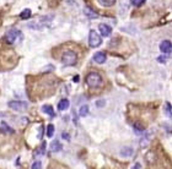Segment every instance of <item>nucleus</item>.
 I'll list each match as a JSON object with an SVG mask.
<instances>
[{"label": "nucleus", "mask_w": 172, "mask_h": 169, "mask_svg": "<svg viewBox=\"0 0 172 169\" xmlns=\"http://www.w3.org/2000/svg\"><path fill=\"white\" fill-rule=\"evenodd\" d=\"M86 83L91 88H97V87H100L102 85V77L97 72H90L86 76Z\"/></svg>", "instance_id": "nucleus-1"}, {"label": "nucleus", "mask_w": 172, "mask_h": 169, "mask_svg": "<svg viewBox=\"0 0 172 169\" xmlns=\"http://www.w3.org/2000/svg\"><path fill=\"white\" fill-rule=\"evenodd\" d=\"M76 62H78V55H76V53L73 50L65 52L63 54V57H61V63L65 66H73L76 64Z\"/></svg>", "instance_id": "nucleus-2"}, {"label": "nucleus", "mask_w": 172, "mask_h": 169, "mask_svg": "<svg viewBox=\"0 0 172 169\" xmlns=\"http://www.w3.org/2000/svg\"><path fill=\"white\" fill-rule=\"evenodd\" d=\"M102 43V38L96 31H91L90 35H88V44H90L91 48H97Z\"/></svg>", "instance_id": "nucleus-3"}, {"label": "nucleus", "mask_w": 172, "mask_h": 169, "mask_svg": "<svg viewBox=\"0 0 172 169\" xmlns=\"http://www.w3.org/2000/svg\"><path fill=\"white\" fill-rule=\"evenodd\" d=\"M8 105L16 112H25L29 108V104L26 102H21V100H11V102H9Z\"/></svg>", "instance_id": "nucleus-4"}, {"label": "nucleus", "mask_w": 172, "mask_h": 169, "mask_svg": "<svg viewBox=\"0 0 172 169\" xmlns=\"http://www.w3.org/2000/svg\"><path fill=\"white\" fill-rule=\"evenodd\" d=\"M17 37H21V32L17 31V30H11V31H9L8 33H6L5 40H6V43L12 44V43H15V42H16Z\"/></svg>", "instance_id": "nucleus-5"}, {"label": "nucleus", "mask_w": 172, "mask_h": 169, "mask_svg": "<svg viewBox=\"0 0 172 169\" xmlns=\"http://www.w3.org/2000/svg\"><path fill=\"white\" fill-rule=\"evenodd\" d=\"M111 32H112V28L108 25H105V23H101L100 25V33H101L102 37L109 36V35H111Z\"/></svg>", "instance_id": "nucleus-6"}, {"label": "nucleus", "mask_w": 172, "mask_h": 169, "mask_svg": "<svg viewBox=\"0 0 172 169\" xmlns=\"http://www.w3.org/2000/svg\"><path fill=\"white\" fill-rule=\"evenodd\" d=\"M160 49H161V52L165 53V54L171 53V49H172L171 42H170V40H163V42H161V44H160Z\"/></svg>", "instance_id": "nucleus-7"}, {"label": "nucleus", "mask_w": 172, "mask_h": 169, "mask_svg": "<svg viewBox=\"0 0 172 169\" xmlns=\"http://www.w3.org/2000/svg\"><path fill=\"white\" fill-rule=\"evenodd\" d=\"M106 59H107V57H106V54L105 53H102V52H98V53H96L95 55H93V60L97 64H103L106 62Z\"/></svg>", "instance_id": "nucleus-8"}, {"label": "nucleus", "mask_w": 172, "mask_h": 169, "mask_svg": "<svg viewBox=\"0 0 172 169\" xmlns=\"http://www.w3.org/2000/svg\"><path fill=\"white\" fill-rule=\"evenodd\" d=\"M0 132L4 134V135H8V134H14L15 131H14L12 127H10L8 124L4 123V121H3V123L0 124Z\"/></svg>", "instance_id": "nucleus-9"}, {"label": "nucleus", "mask_w": 172, "mask_h": 169, "mask_svg": "<svg viewBox=\"0 0 172 169\" xmlns=\"http://www.w3.org/2000/svg\"><path fill=\"white\" fill-rule=\"evenodd\" d=\"M133 154H134V150L132 147H129V146L123 147L121 150V156L122 157H132Z\"/></svg>", "instance_id": "nucleus-10"}, {"label": "nucleus", "mask_w": 172, "mask_h": 169, "mask_svg": "<svg viewBox=\"0 0 172 169\" xmlns=\"http://www.w3.org/2000/svg\"><path fill=\"white\" fill-rule=\"evenodd\" d=\"M51 150L53 152H59L60 150H63V146H61V144L59 142L58 140H54L53 142L51 144Z\"/></svg>", "instance_id": "nucleus-11"}, {"label": "nucleus", "mask_w": 172, "mask_h": 169, "mask_svg": "<svg viewBox=\"0 0 172 169\" xmlns=\"http://www.w3.org/2000/svg\"><path fill=\"white\" fill-rule=\"evenodd\" d=\"M42 112L46 113V114H48V115H51V117H56V113H54L52 105H48V104L43 105L42 107Z\"/></svg>", "instance_id": "nucleus-12"}, {"label": "nucleus", "mask_w": 172, "mask_h": 169, "mask_svg": "<svg viewBox=\"0 0 172 169\" xmlns=\"http://www.w3.org/2000/svg\"><path fill=\"white\" fill-rule=\"evenodd\" d=\"M68 108H69V100L65 99V98H64V99H61L60 102H59V104H58V109L63 112V110H66Z\"/></svg>", "instance_id": "nucleus-13"}, {"label": "nucleus", "mask_w": 172, "mask_h": 169, "mask_svg": "<svg viewBox=\"0 0 172 169\" xmlns=\"http://www.w3.org/2000/svg\"><path fill=\"white\" fill-rule=\"evenodd\" d=\"M133 129H134V132H135L136 135L144 134V126H141L139 123H135V124L133 125Z\"/></svg>", "instance_id": "nucleus-14"}, {"label": "nucleus", "mask_w": 172, "mask_h": 169, "mask_svg": "<svg viewBox=\"0 0 172 169\" xmlns=\"http://www.w3.org/2000/svg\"><path fill=\"white\" fill-rule=\"evenodd\" d=\"M98 3H100L102 6H106V8H109V6L114 5L116 0H98Z\"/></svg>", "instance_id": "nucleus-15"}, {"label": "nucleus", "mask_w": 172, "mask_h": 169, "mask_svg": "<svg viewBox=\"0 0 172 169\" xmlns=\"http://www.w3.org/2000/svg\"><path fill=\"white\" fill-rule=\"evenodd\" d=\"M21 18L22 20H27V18H30V16H31V10L30 9H24V11L21 12Z\"/></svg>", "instance_id": "nucleus-16"}, {"label": "nucleus", "mask_w": 172, "mask_h": 169, "mask_svg": "<svg viewBox=\"0 0 172 169\" xmlns=\"http://www.w3.org/2000/svg\"><path fill=\"white\" fill-rule=\"evenodd\" d=\"M79 114H80V117H86L88 114V107L87 105H82L80 108V110H79Z\"/></svg>", "instance_id": "nucleus-17"}, {"label": "nucleus", "mask_w": 172, "mask_h": 169, "mask_svg": "<svg viewBox=\"0 0 172 169\" xmlns=\"http://www.w3.org/2000/svg\"><path fill=\"white\" fill-rule=\"evenodd\" d=\"M53 135H54V125L49 124L47 127V136L51 139V137H53Z\"/></svg>", "instance_id": "nucleus-18"}, {"label": "nucleus", "mask_w": 172, "mask_h": 169, "mask_svg": "<svg viewBox=\"0 0 172 169\" xmlns=\"http://www.w3.org/2000/svg\"><path fill=\"white\" fill-rule=\"evenodd\" d=\"M31 169H42V163L41 162H33V164L31 165Z\"/></svg>", "instance_id": "nucleus-19"}, {"label": "nucleus", "mask_w": 172, "mask_h": 169, "mask_svg": "<svg viewBox=\"0 0 172 169\" xmlns=\"http://www.w3.org/2000/svg\"><path fill=\"white\" fill-rule=\"evenodd\" d=\"M133 5L134 6H141L144 3H145V0H133Z\"/></svg>", "instance_id": "nucleus-20"}, {"label": "nucleus", "mask_w": 172, "mask_h": 169, "mask_svg": "<svg viewBox=\"0 0 172 169\" xmlns=\"http://www.w3.org/2000/svg\"><path fill=\"white\" fill-rule=\"evenodd\" d=\"M132 169H141V164H140V163H135L134 167H133Z\"/></svg>", "instance_id": "nucleus-21"}, {"label": "nucleus", "mask_w": 172, "mask_h": 169, "mask_svg": "<svg viewBox=\"0 0 172 169\" xmlns=\"http://www.w3.org/2000/svg\"><path fill=\"white\" fill-rule=\"evenodd\" d=\"M157 60H159L160 63H165V62H166V57H160V58L157 59Z\"/></svg>", "instance_id": "nucleus-22"}, {"label": "nucleus", "mask_w": 172, "mask_h": 169, "mask_svg": "<svg viewBox=\"0 0 172 169\" xmlns=\"http://www.w3.org/2000/svg\"><path fill=\"white\" fill-rule=\"evenodd\" d=\"M167 115L171 117V107H170V104H167Z\"/></svg>", "instance_id": "nucleus-23"}, {"label": "nucleus", "mask_w": 172, "mask_h": 169, "mask_svg": "<svg viewBox=\"0 0 172 169\" xmlns=\"http://www.w3.org/2000/svg\"><path fill=\"white\" fill-rule=\"evenodd\" d=\"M97 105H98V107L105 105V100H98V102H97Z\"/></svg>", "instance_id": "nucleus-24"}, {"label": "nucleus", "mask_w": 172, "mask_h": 169, "mask_svg": "<svg viewBox=\"0 0 172 169\" xmlns=\"http://www.w3.org/2000/svg\"><path fill=\"white\" fill-rule=\"evenodd\" d=\"M61 136H63L64 139H66V140H69V135H68V134H63Z\"/></svg>", "instance_id": "nucleus-25"}]
</instances>
